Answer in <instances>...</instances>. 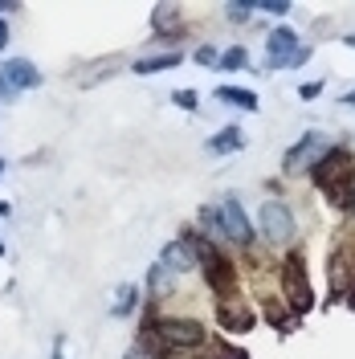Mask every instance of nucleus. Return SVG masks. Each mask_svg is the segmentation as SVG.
<instances>
[{"instance_id": "nucleus-1", "label": "nucleus", "mask_w": 355, "mask_h": 359, "mask_svg": "<svg viewBox=\"0 0 355 359\" xmlns=\"http://www.w3.org/2000/svg\"><path fill=\"white\" fill-rule=\"evenodd\" d=\"M147 331H156V339L163 343V347H172V351H196V347H204V339H208L204 323L188 318V314H168V318H156Z\"/></svg>"}, {"instance_id": "nucleus-2", "label": "nucleus", "mask_w": 355, "mask_h": 359, "mask_svg": "<svg viewBox=\"0 0 355 359\" xmlns=\"http://www.w3.org/2000/svg\"><path fill=\"white\" fill-rule=\"evenodd\" d=\"M282 290H286V302H290L294 318L314 311V290H311V278H307V262L298 253H290L286 266H282Z\"/></svg>"}, {"instance_id": "nucleus-3", "label": "nucleus", "mask_w": 355, "mask_h": 359, "mask_svg": "<svg viewBox=\"0 0 355 359\" xmlns=\"http://www.w3.org/2000/svg\"><path fill=\"white\" fill-rule=\"evenodd\" d=\"M253 229L266 237L269 245H290V241L298 237V221H294V212H290L282 201H262Z\"/></svg>"}, {"instance_id": "nucleus-4", "label": "nucleus", "mask_w": 355, "mask_h": 359, "mask_svg": "<svg viewBox=\"0 0 355 359\" xmlns=\"http://www.w3.org/2000/svg\"><path fill=\"white\" fill-rule=\"evenodd\" d=\"M331 151V139H327V131H302V139L294 143V147H286V156H282V172L286 176H298V172H311L319 159Z\"/></svg>"}, {"instance_id": "nucleus-5", "label": "nucleus", "mask_w": 355, "mask_h": 359, "mask_svg": "<svg viewBox=\"0 0 355 359\" xmlns=\"http://www.w3.org/2000/svg\"><path fill=\"white\" fill-rule=\"evenodd\" d=\"M217 221H221V237L225 241H233V245H253V224H249V217H245V208L237 196H225L221 204H217Z\"/></svg>"}, {"instance_id": "nucleus-6", "label": "nucleus", "mask_w": 355, "mask_h": 359, "mask_svg": "<svg viewBox=\"0 0 355 359\" xmlns=\"http://www.w3.org/2000/svg\"><path fill=\"white\" fill-rule=\"evenodd\" d=\"M0 78L8 82V90H13V94L41 86V69L33 66L29 57H8V62H0Z\"/></svg>"}, {"instance_id": "nucleus-7", "label": "nucleus", "mask_w": 355, "mask_h": 359, "mask_svg": "<svg viewBox=\"0 0 355 359\" xmlns=\"http://www.w3.org/2000/svg\"><path fill=\"white\" fill-rule=\"evenodd\" d=\"M298 33L294 29H286V25H278V29H269V37H266V53H269V66L274 69H286L290 66V57L298 53Z\"/></svg>"}, {"instance_id": "nucleus-8", "label": "nucleus", "mask_w": 355, "mask_h": 359, "mask_svg": "<svg viewBox=\"0 0 355 359\" xmlns=\"http://www.w3.org/2000/svg\"><path fill=\"white\" fill-rule=\"evenodd\" d=\"M217 323H221V331L245 335V331H253V323H257V318H253V311H249V306H241V302H233V298H229V302H221V306H217Z\"/></svg>"}, {"instance_id": "nucleus-9", "label": "nucleus", "mask_w": 355, "mask_h": 359, "mask_svg": "<svg viewBox=\"0 0 355 359\" xmlns=\"http://www.w3.org/2000/svg\"><path fill=\"white\" fill-rule=\"evenodd\" d=\"M159 266L172 269L176 278H180V273H192V269H196V253H192V245L180 237V241H168V245H163V253H159Z\"/></svg>"}, {"instance_id": "nucleus-10", "label": "nucleus", "mask_w": 355, "mask_h": 359, "mask_svg": "<svg viewBox=\"0 0 355 359\" xmlns=\"http://www.w3.org/2000/svg\"><path fill=\"white\" fill-rule=\"evenodd\" d=\"M184 66V57H180L176 49H163V53H152V57H139V62H131V74H163V69H176Z\"/></svg>"}, {"instance_id": "nucleus-11", "label": "nucleus", "mask_w": 355, "mask_h": 359, "mask_svg": "<svg viewBox=\"0 0 355 359\" xmlns=\"http://www.w3.org/2000/svg\"><path fill=\"white\" fill-rule=\"evenodd\" d=\"M241 147H245V131H241V127H233V123L204 143V151H208V156H229V151H241Z\"/></svg>"}, {"instance_id": "nucleus-12", "label": "nucleus", "mask_w": 355, "mask_h": 359, "mask_svg": "<svg viewBox=\"0 0 355 359\" xmlns=\"http://www.w3.org/2000/svg\"><path fill=\"white\" fill-rule=\"evenodd\" d=\"M135 311H139V286H135V282H123V286H114L111 318H131Z\"/></svg>"}, {"instance_id": "nucleus-13", "label": "nucleus", "mask_w": 355, "mask_h": 359, "mask_svg": "<svg viewBox=\"0 0 355 359\" xmlns=\"http://www.w3.org/2000/svg\"><path fill=\"white\" fill-rule=\"evenodd\" d=\"M217 98H221L225 107H237V111H249V114L262 107L253 90H245V86H229V82H225V86H217Z\"/></svg>"}, {"instance_id": "nucleus-14", "label": "nucleus", "mask_w": 355, "mask_h": 359, "mask_svg": "<svg viewBox=\"0 0 355 359\" xmlns=\"http://www.w3.org/2000/svg\"><path fill=\"white\" fill-rule=\"evenodd\" d=\"M147 294H152V298H172V294H176V273H172V269H163L156 262V266L147 269Z\"/></svg>"}, {"instance_id": "nucleus-15", "label": "nucleus", "mask_w": 355, "mask_h": 359, "mask_svg": "<svg viewBox=\"0 0 355 359\" xmlns=\"http://www.w3.org/2000/svg\"><path fill=\"white\" fill-rule=\"evenodd\" d=\"M180 17H184L180 4H156V8H152V25H156V33H184V29H176Z\"/></svg>"}, {"instance_id": "nucleus-16", "label": "nucleus", "mask_w": 355, "mask_h": 359, "mask_svg": "<svg viewBox=\"0 0 355 359\" xmlns=\"http://www.w3.org/2000/svg\"><path fill=\"white\" fill-rule=\"evenodd\" d=\"M221 69H245L249 66V53H245V45H229L221 53V62H217Z\"/></svg>"}, {"instance_id": "nucleus-17", "label": "nucleus", "mask_w": 355, "mask_h": 359, "mask_svg": "<svg viewBox=\"0 0 355 359\" xmlns=\"http://www.w3.org/2000/svg\"><path fill=\"white\" fill-rule=\"evenodd\" d=\"M172 102H176L180 111H196V107H200L196 90H172Z\"/></svg>"}, {"instance_id": "nucleus-18", "label": "nucleus", "mask_w": 355, "mask_h": 359, "mask_svg": "<svg viewBox=\"0 0 355 359\" xmlns=\"http://www.w3.org/2000/svg\"><path fill=\"white\" fill-rule=\"evenodd\" d=\"M257 13H269V17H286L290 13V4L286 0H262V4H253Z\"/></svg>"}, {"instance_id": "nucleus-19", "label": "nucleus", "mask_w": 355, "mask_h": 359, "mask_svg": "<svg viewBox=\"0 0 355 359\" xmlns=\"http://www.w3.org/2000/svg\"><path fill=\"white\" fill-rule=\"evenodd\" d=\"M204 359H249V351H245V347H229V343H225V347H217L213 355H204Z\"/></svg>"}, {"instance_id": "nucleus-20", "label": "nucleus", "mask_w": 355, "mask_h": 359, "mask_svg": "<svg viewBox=\"0 0 355 359\" xmlns=\"http://www.w3.org/2000/svg\"><path fill=\"white\" fill-rule=\"evenodd\" d=\"M257 8L253 4H225V17H233V21H245V17H253Z\"/></svg>"}, {"instance_id": "nucleus-21", "label": "nucleus", "mask_w": 355, "mask_h": 359, "mask_svg": "<svg viewBox=\"0 0 355 359\" xmlns=\"http://www.w3.org/2000/svg\"><path fill=\"white\" fill-rule=\"evenodd\" d=\"M196 62H200V66H217V62H221V53H217L213 45H200V49H196Z\"/></svg>"}, {"instance_id": "nucleus-22", "label": "nucleus", "mask_w": 355, "mask_h": 359, "mask_svg": "<svg viewBox=\"0 0 355 359\" xmlns=\"http://www.w3.org/2000/svg\"><path fill=\"white\" fill-rule=\"evenodd\" d=\"M319 94H323V82H307V86H298V98H302V102H314Z\"/></svg>"}, {"instance_id": "nucleus-23", "label": "nucleus", "mask_w": 355, "mask_h": 359, "mask_svg": "<svg viewBox=\"0 0 355 359\" xmlns=\"http://www.w3.org/2000/svg\"><path fill=\"white\" fill-rule=\"evenodd\" d=\"M8 37H13V33H8V25H4V17H0V53L8 49Z\"/></svg>"}, {"instance_id": "nucleus-24", "label": "nucleus", "mask_w": 355, "mask_h": 359, "mask_svg": "<svg viewBox=\"0 0 355 359\" xmlns=\"http://www.w3.org/2000/svg\"><path fill=\"white\" fill-rule=\"evenodd\" d=\"M49 359H66V355H62V335L53 339V355H49Z\"/></svg>"}, {"instance_id": "nucleus-25", "label": "nucleus", "mask_w": 355, "mask_h": 359, "mask_svg": "<svg viewBox=\"0 0 355 359\" xmlns=\"http://www.w3.org/2000/svg\"><path fill=\"white\" fill-rule=\"evenodd\" d=\"M4 217H13V204L8 201H0V221H4Z\"/></svg>"}, {"instance_id": "nucleus-26", "label": "nucleus", "mask_w": 355, "mask_h": 359, "mask_svg": "<svg viewBox=\"0 0 355 359\" xmlns=\"http://www.w3.org/2000/svg\"><path fill=\"white\" fill-rule=\"evenodd\" d=\"M339 102H343V107H355V90H351V94H343Z\"/></svg>"}, {"instance_id": "nucleus-27", "label": "nucleus", "mask_w": 355, "mask_h": 359, "mask_svg": "<svg viewBox=\"0 0 355 359\" xmlns=\"http://www.w3.org/2000/svg\"><path fill=\"white\" fill-rule=\"evenodd\" d=\"M343 45H351V49H355V33H347V37H343Z\"/></svg>"}, {"instance_id": "nucleus-28", "label": "nucleus", "mask_w": 355, "mask_h": 359, "mask_svg": "<svg viewBox=\"0 0 355 359\" xmlns=\"http://www.w3.org/2000/svg\"><path fill=\"white\" fill-rule=\"evenodd\" d=\"M347 306H351V311H355V286H351V294H347Z\"/></svg>"}, {"instance_id": "nucleus-29", "label": "nucleus", "mask_w": 355, "mask_h": 359, "mask_svg": "<svg viewBox=\"0 0 355 359\" xmlns=\"http://www.w3.org/2000/svg\"><path fill=\"white\" fill-rule=\"evenodd\" d=\"M0 176H4V159H0Z\"/></svg>"}, {"instance_id": "nucleus-30", "label": "nucleus", "mask_w": 355, "mask_h": 359, "mask_svg": "<svg viewBox=\"0 0 355 359\" xmlns=\"http://www.w3.org/2000/svg\"><path fill=\"white\" fill-rule=\"evenodd\" d=\"M0 257H4V241H0Z\"/></svg>"}]
</instances>
